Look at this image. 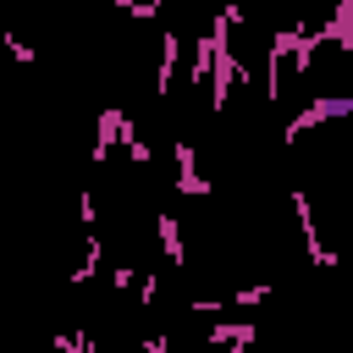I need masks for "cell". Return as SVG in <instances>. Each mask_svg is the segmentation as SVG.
<instances>
[{
	"instance_id": "cell-1",
	"label": "cell",
	"mask_w": 353,
	"mask_h": 353,
	"mask_svg": "<svg viewBox=\"0 0 353 353\" xmlns=\"http://www.w3.org/2000/svg\"><path fill=\"white\" fill-rule=\"evenodd\" d=\"M336 116H353V94H320V99H309L292 121H287V132H281V143H298L309 127H320V121H336Z\"/></svg>"
},
{
	"instance_id": "cell-2",
	"label": "cell",
	"mask_w": 353,
	"mask_h": 353,
	"mask_svg": "<svg viewBox=\"0 0 353 353\" xmlns=\"http://www.w3.org/2000/svg\"><path fill=\"white\" fill-rule=\"evenodd\" d=\"M292 210H298V232L309 243V265H336V254L320 243V226H314V210H309V193L303 188H292Z\"/></svg>"
},
{
	"instance_id": "cell-3",
	"label": "cell",
	"mask_w": 353,
	"mask_h": 353,
	"mask_svg": "<svg viewBox=\"0 0 353 353\" xmlns=\"http://www.w3.org/2000/svg\"><path fill=\"white\" fill-rule=\"evenodd\" d=\"M121 116H127V110H116V105L94 116V143H88V160H94V165L110 160V149H116V138H121Z\"/></svg>"
},
{
	"instance_id": "cell-4",
	"label": "cell",
	"mask_w": 353,
	"mask_h": 353,
	"mask_svg": "<svg viewBox=\"0 0 353 353\" xmlns=\"http://www.w3.org/2000/svg\"><path fill=\"white\" fill-rule=\"evenodd\" d=\"M176 193H188V199L210 193V176H199V154H193L188 138H176Z\"/></svg>"
},
{
	"instance_id": "cell-5",
	"label": "cell",
	"mask_w": 353,
	"mask_h": 353,
	"mask_svg": "<svg viewBox=\"0 0 353 353\" xmlns=\"http://www.w3.org/2000/svg\"><path fill=\"white\" fill-rule=\"evenodd\" d=\"M254 320H215L210 325V347H221V353H248L254 347Z\"/></svg>"
},
{
	"instance_id": "cell-6",
	"label": "cell",
	"mask_w": 353,
	"mask_h": 353,
	"mask_svg": "<svg viewBox=\"0 0 353 353\" xmlns=\"http://www.w3.org/2000/svg\"><path fill=\"white\" fill-rule=\"evenodd\" d=\"M320 39L336 44V50L353 61V0H336V6H331V17L320 22Z\"/></svg>"
},
{
	"instance_id": "cell-7",
	"label": "cell",
	"mask_w": 353,
	"mask_h": 353,
	"mask_svg": "<svg viewBox=\"0 0 353 353\" xmlns=\"http://www.w3.org/2000/svg\"><path fill=\"white\" fill-rule=\"evenodd\" d=\"M154 226H160V254H165L171 265H188V243H182L176 215H154Z\"/></svg>"
},
{
	"instance_id": "cell-8",
	"label": "cell",
	"mask_w": 353,
	"mask_h": 353,
	"mask_svg": "<svg viewBox=\"0 0 353 353\" xmlns=\"http://www.w3.org/2000/svg\"><path fill=\"white\" fill-rule=\"evenodd\" d=\"M176 44H182V39H176V33L165 28V33H160V72H154V94H165V88H171V66H176Z\"/></svg>"
},
{
	"instance_id": "cell-9",
	"label": "cell",
	"mask_w": 353,
	"mask_h": 353,
	"mask_svg": "<svg viewBox=\"0 0 353 353\" xmlns=\"http://www.w3.org/2000/svg\"><path fill=\"white\" fill-rule=\"evenodd\" d=\"M116 143H121V149H127V154H132V160H138V165H149V160H154V154H149V143H143V132H138V121H132V116H121V138H116Z\"/></svg>"
},
{
	"instance_id": "cell-10",
	"label": "cell",
	"mask_w": 353,
	"mask_h": 353,
	"mask_svg": "<svg viewBox=\"0 0 353 353\" xmlns=\"http://www.w3.org/2000/svg\"><path fill=\"white\" fill-rule=\"evenodd\" d=\"M50 347H55V353H99V342H94L88 331H55Z\"/></svg>"
},
{
	"instance_id": "cell-11",
	"label": "cell",
	"mask_w": 353,
	"mask_h": 353,
	"mask_svg": "<svg viewBox=\"0 0 353 353\" xmlns=\"http://www.w3.org/2000/svg\"><path fill=\"white\" fill-rule=\"evenodd\" d=\"M210 55H215V39H210V28H204V39L193 44V83L210 77Z\"/></svg>"
},
{
	"instance_id": "cell-12",
	"label": "cell",
	"mask_w": 353,
	"mask_h": 353,
	"mask_svg": "<svg viewBox=\"0 0 353 353\" xmlns=\"http://www.w3.org/2000/svg\"><path fill=\"white\" fill-rule=\"evenodd\" d=\"M116 11H127V17H143V22H154V17H160V0H116Z\"/></svg>"
},
{
	"instance_id": "cell-13",
	"label": "cell",
	"mask_w": 353,
	"mask_h": 353,
	"mask_svg": "<svg viewBox=\"0 0 353 353\" xmlns=\"http://www.w3.org/2000/svg\"><path fill=\"white\" fill-rule=\"evenodd\" d=\"M0 44H6V55H11L17 66H33V44H22L17 33H0Z\"/></svg>"
},
{
	"instance_id": "cell-14",
	"label": "cell",
	"mask_w": 353,
	"mask_h": 353,
	"mask_svg": "<svg viewBox=\"0 0 353 353\" xmlns=\"http://www.w3.org/2000/svg\"><path fill=\"white\" fill-rule=\"evenodd\" d=\"M154 292H160V276L143 270V276H138V309H154Z\"/></svg>"
},
{
	"instance_id": "cell-15",
	"label": "cell",
	"mask_w": 353,
	"mask_h": 353,
	"mask_svg": "<svg viewBox=\"0 0 353 353\" xmlns=\"http://www.w3.org/2000/svg\"><path fill=\"white\" fill-rule=\"evenodd\" d=\"M270 298V281H254V287H237L232 292V303H265Z\"/></svg>"
},
{
	"instance_id": "cell-16",
	"label": "cell",
	"mask_w": 353,
	"mask_h": 353,
	"mask_svg": "<svg viewBox=\"0 0 353 353\" xmlns=\"http://www.w3.org/2000/svg\"><path fill=\"white\" fill-rule=\"evenodd\" d=\"M110 281H116V292H127V287H132V265H116V270H110Z\"/></svg>"
},
{
	"instance_id": "cell-17",
	"label": "cell",
	"mask_w": 353,
	"mask_h": 353,
	"mask_svg": "<svg viewBox=\"0 0 353 353\" xmlns=\"http://www.w3.org/2000/svg\"><path fill=\"white\" fill-rule=\"evenodd\" d=\"M143 353H171V336H160V331H154V336H143Z\"/></svg>"
}]
</instances>
